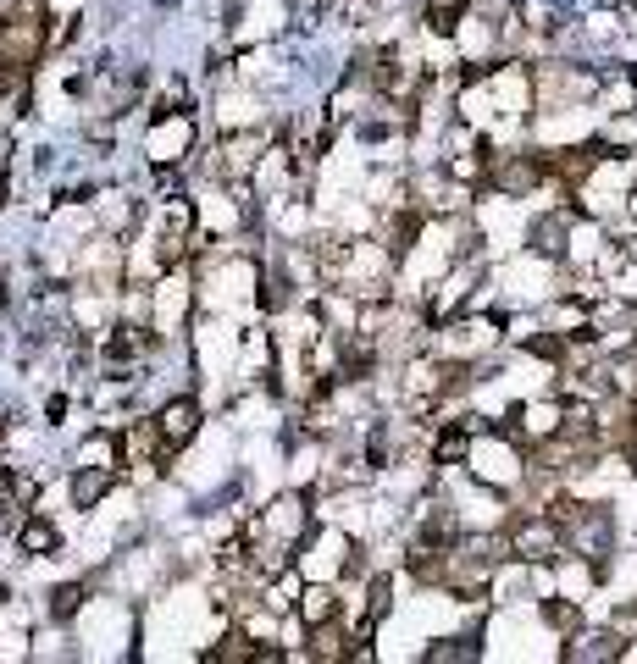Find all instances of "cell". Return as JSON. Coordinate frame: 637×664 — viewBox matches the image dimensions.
Returning a JSON list of instances; mask_svg holds the SVG:
<instances>
[{"label":"cell","mask_w":637,"mask_h":664,"mask_svg":"<svg viewBox=\"0 0 637 664\" xmlns=\"http://www.w3.org/2000/svg\"><path fill=\"white\" fill-rule=\"evenodd\" d=\"M111 487V465H95V471H84V476H73V504L84 510V504H95L100 493Z\"/></svg>","instance_id":"3"},{"label":"cell","mask_w":637,"mask_h":664,"mask_svg":"<svg viewBox=\"0 0 637 664\" xmlns=\"http://www.w3.org/2000/svg\"><path fill=\"white\" fill-rule=\"evenodd\" d=\"M543 615H549L554 626H577V609H571V604H554V598L543 604Z\"/></svg>","instance_id":"8"},{"label":"cell","mask_w":637,"mask_h":664,"mask_svg":"<svg viewBox=\"0 0 637 664\" xmlns=\"http://www.w3.org/2000/svg\"><path fill=\"white\" fill-rule=\"evenodd\" d=\"M23 548L28 554H50V548H56V526H50L45 515H34V521L23 526Z\"/></svg>","instance_id":"4"},{"label":"cell","mask_w":637,"mask_h":664,"mask_svg":"<svg viewBox=\"0 0 637 664\" xmlns=\"http://www.w3.org/2000/svg\"><path fill=\"white\" fill-rule=\"evenodd\" d=\"M460 454H466V432H444V438H438V460H444V465H455L460 460Z\"/></svg>","instance_id":"5"},{"label":"cell","mask_w":637,"mask_h":664,"mask_svg":"<svg viewBox=\"0 0 637 664\" xmlns=\"http://www.w3.org/2000/svg\"><path fill=\"white\" fill-rule=\"evenodd\" d=\"M516 554L521 559H554L560 554V521H527L516 532Z\"/></svg>","instance_id":"2"},{"label":"cell","mask_w":637,"mask_h":664,"mask_svg":"<svg viewBox=\"0 0 637 664\" xmlns=\"http://www.w3.org/2000/svg\"><path fill=\"white\" fill-rule=\"evenodd\" d=\"M6 504H12V476L0 471V515H6Z\"/></svg>","instance_id":"9"},{"label":"cell","mask_w":637,"mask_h":664,"mask_svg":"<svg viewBox=\"0 0 637 664\" xmlns=\"http://www.w3.org/2000/svg\"><path fill=\"white\" fill-rule=\"evenodd\" d=\"M78 598H84V587H61V593H56V604H50V615H56V620H67V615H73V604H78Z\"/></svg>","instance_id":"7"},{"label":"cell","mask_w":637,"mask_h":664,"mask_svg":"<svg viewBox=\"0 0 637 664\" xmlns=\"http://www.w3.org/2000/svg\"><path fill=\"white\" fill-rule=\"evenodd\" d=\"M327 615H333V593H311V598H305V620H311V626H322Z\"/></svg>","instance_id":"6"},{"label":"cell","mask_w":637,"mask_h":664,"mask_svg":"<svg viewBox=\"0 0 637 664\" xmlns=\"http://www.w3.org/2000/svg\"><path fill=\"white\" fill-rule=\"evenodd\" d=\"M194 427H200V410H194V399H172L167 410L156 415V438H161V460L167 454H178L183 443L194 438Z\"/></svg>","instance_id":"1"}]
</instances>
